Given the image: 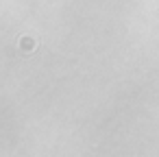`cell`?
Masks as SVG:
<instances>
[{
  "label": "cell",
  "mask_w": 159,
  "mask_h": 157,
  "mask_svg": "<svg viewBox=\"0 0 159 157\" xmlns=\"http://www.w3.org/2000/svg\"><path fill=\"white\" fill-rule=\"evenodd\" d=\"M22 48H24V50H31V48H35V42H31L29 37H24V39H22Z\"/></svg>",
  "instance_id": "cell-1"
}]
</instances>
